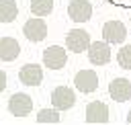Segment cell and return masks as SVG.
<instances>
[{
	"mask_svg": "<svg viewBox=\"0 0 131 125\" xmlns=\"http://www.w3.org/2000/svg\"><path fill=\"white\" fill-rule=\"evenodd\" d=\"M68 16L74 23H86L92 16V4L88 0H72L68 4Z\"/></svg>",
	"mask_w": 131,
	"mask_h": 125,
	"instance_id": "11",
	"label": "cell"
},
{
	"mask_svg": "<svg viewBox=\"0 0 131 125\" xmlns=\"http://www.w3.org/2000/svg\"><path fill=\"white\" fill-rule=\"evenodd\" d=\"M6 88V72L4 70H0V92Z\"/></svg>",
	"mask_w": 131,
	"mask_h": 125,
	"instance_id": "18",
	"label": "cell"
},
{
	"mask_svg": "<svg viewBox=\"0 0 131 125\" xmlns=\"http://www.w3.org/2000/svg\"><path fill=\"white\" fill-rule=\"evenodd\" d=\"M90 33H86L84 29H72L68 31L66 35V49L72 51V53H82V51H88L90 47Z\"/></svg>",
	"mask_w": 131,
	"mask_h": 125,
	"instance_id": "1",
	"label": "cell"
},
{
	"mask_svg": "<svg viewBox=\"0 0 131 125\" xmlns=\"http://www.w3.org/2000/svg\"><path fill=\"white\" fill-rule=\"evenodd\" d=\"M127 123H131V111L127 113Z\"/></svg>",
	"mask_w": 131,
	"mask_h": 125,
	"instance_id": "19",
	"label": "cell"
},
{
	"mask_svg": "<svg viewBox=\"0 0 131 125\" xmlns=\"http://www.w3.org/2000/svg\"><path fill=\"white\" fill-rule=\"evenodd\" d=\"M127 37V29L121 20H106L102 25V39L111 45H119L123 43Z\"/></svg>",
	"mask_w": 131,
	"mask_h": 125,
	"instance_id": "6",
	"label": "cell"
},
{
	"mask_svg": "<svg viewBox=\"0 0 131 125\" xmlns=\"http://www.w3.org/2000/svg\"><path fill=\"white\" fill-rule=\"evenodd\" d=\"M33 111V98L25 92H14L8 98V113L12 117H27Z\"/></svg>",
	"mask_w": 131,
	"mask_h": 125,
	"instance_id": "4",
	"label": "cell"
},
{
	"mask_svg": "<svg viewBox=\"0 0 131 125\" xmlns=\"http://www.w3.org/2000/svg\"><path fill=\"white\" fill-rule=\"evenodd\" d=\"M129 20H131V14H129Z\"/></svg>",
	"mask_w": 131,
	"mask_h": 125,
	"instance_id": "21",
	"label": "cell"
},
{
	"mask_svg": "<svg viewBox=\"0 0 131 125\" xmlns=\"http://www.w3.org/2000/svg\"><path fill=\"white\" fill-rule=\"evenodd\" d=\"M37 123H59V111L53 107V109H41L37 113Z\"/></svg>",
	"mask_w": 131,
	"mask_h": 125,
	"instance_id": "16",
	"label": "cell"
},
{
	"mask_svg": "<svg viewBox=\"0 0 131 125\" xmlns=\"http://www.w3.org/2000/svg\"><path fill=\"white\" fill-rule=\"evenodd\" d=\"M29 6L35 16H47L53 10V0H29Z\"/></svg>",
	"mask_w": 131,
	"mask_h": 125,
	"instance_id": "15",
	"label": "cell"
},
{
	"mask_svg": "<svg viewBox=\"0 0 131 125\" xmlns=\"http://www.w3.org/2000/svg\"><path fill=\"white\" fill-rule=\"evenodd\" d=\"M74 86H76V90H80L84 94L94 92L98 88V74L94 70H80L74 76Z\"/></svg>",
	"mask_w": 131,
	"mask_h": 125,
	"instance_id": "8",
	"label": "cell"
},
{
	"mask_svg": "<svg viewBox=\"0 0 131 125\" xmlns=\"http://www.w3.org/2000/svg\"><path fill=\"white\" fill-rule=\"evenodd\" d=\"M88 59L94 66H104L111 61V43L102 41H92L88 47Z\"/></svg>",
	"mask_w": 131,
	"mask_h": 125,
	"instance_id": "7",
	"label": "cell"
},
{
	"mask_svg": "<svg viewBox=\"0 0 131 125\" xmlns=\"http://www.w3.org/2000/svg\"><path fill=\"white\" fill-rule=\"evenodd\" d=\"M108 94L115 102H125L131 98V80L127 78H113L108 82Z\"/></svg>",
	"mask_w": 131,
	"mask_h": 125,
	"instance_id": "9",
	"label": "cell"
},
{
	"mask_svg": "<svg viewBox=\"0 0 131 125\" xmlns=\"http://www.w3.org/2000/svg\"><path fill=\"white\" fill-rule=\"evenodd\" d=\"M18 80L25 86H39L43 82V70L37 64H25L18 70Z\"/></svg>",
	"mask_w": 131,
	"mask_h": 125,
	"instance_id": "12",
	"label": "cell"
},
{
	"mask_svg": "<svg viewBox=\"0 0 131 125\" xmlns=\"http://www.w3.org/2000/svg\"><path fill=\"white\" fill-rule=\"evenodd\" d=\"M117 61L123 70H131V45H123L117 53Z\"/></svg>",
	"mask_w": 131,
	"mask_h": 125,
	"instance_id": "17",
	"label": "cell"
},
{
	"mask_svg": "<svg viewBox=\"0 0 131 125\" xmlns=\"http://www.w3.org/2000/svg\"><path fill=\"white\" fill-rule=\"evenodd\" d=\"M20 55V45L14 37H2L0 39V59L2 61H14Z\"/></svg>",
	"mask_w": 131,
	"mask_h": 125,
	"instance_id": "13",
	"label": "cell"
},
{
	"mask_svg": "<svg viewBox=\"0 0 131 125\" xmlns=\"http://www.w3.org/2000/svg\"><path fill=\"white\" fill-rule=\"evenodd\" d=\"M106 2H117V0H106Z\"/></svg>",
	"mask_w": 131,
	"mask_h": 125,
	"instance_id": "20",
	"label": "cell"
},
{
	"mask_svg": "<svg viewBox=\"0 0 131 125\" xmlns=\"http://www.w3.org/2000/svg\"><path fill=\"white\" fill-rule=\"evenodd\" d=\"M23 35H25L29 41H33V43L43 41V39L47 37V25H45V20H43L41 16L29 18V20L23 25Z\"/></svg>",
	"mask_w": 131,
	"mask_h": 125,
	"instance_id": "5",
	"label": "cell"
},
{
	"mask_svg": "<svg viewBox=\"0 0 131 125\" xmlns=\"http://www.w3.org/2000/svg\"><path fill=\"white\" fill-rule=\"evenodd\" d=\"M68 61V51L61 45H49L43 49V66L49 70H61Z\"/></svg>",
	"mask_w": 131,
	"mask_h": 125,
	"instance_id": "2",
	"label": "cell"
},
{
	"mask_svg": "<svg viewBox=\"0 0 131 125\" xmlns=\"http://www.w3.org/2000/svg\"><path fill=\"white\" fill-rule=\"evenodd\" d=\"M51 105L57 111H68L76 105V92L70 86H57L51 90Z\"/></svg>",
	"mask_w": 131,
	"mask_h": 125,
	"instance_id": "3",
	"label": "cell"
},
{
	"mask_svg": "<svg viewBox=\"0 0 131 125\" xmlns=\"http://www.w3.org/2000/svg\"><path fill=\"white\" fill-rule=\"evenodd\" d=\"M84 119L86 123H106L108 121V107L102 100H92L86 105L84 111Z\"/></svg>",
	"mask_w": 131,
	"mask_h": 125,
	"instance_id": "10",
	"label": "cell"
},
{
	"mask_svg": "<svg viewBox=\"0 0 131 125\" xmlns=\"http://www.w3.org/2000/svg\"><path fill=\"white\" fill-rule=\"evenodd\" d=\"M18 16V4L14 0H0V23H12Z\"/></svg>",
	"mask_w": 131,
	"mask_h": 125,
	"instance_id": "14",
	"label": "cell"
}]
</instances>
